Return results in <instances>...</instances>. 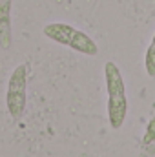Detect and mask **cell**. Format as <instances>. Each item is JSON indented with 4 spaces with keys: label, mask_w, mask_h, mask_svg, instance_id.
I'll list each match as a JSON object with an SVG mask.
<instances>
[{
    "label": "cell",
    "mask_w": 155,
    "mask_h": 157,
    "mask_svg": "<svg viewBox=\"0 0 155 157\" xmlns=\"http://www.w3.org/2000/svg\"><path fill=\"white\" fill-rule=\"evenodd\" d=\"M44 35L46 39L53 40L57 44H62L66 48H71L73 51L93 57L99 53V46L97 42L91 39L88 33L80 31L77 28H73L71 24L66 22H51L44 26Z\"/></svg>",
    "instance_id": "2"
},
{
    "label": "cell",
    "mask_w": 155,
    "mask_h": 157,
    "mask_svg": "<svg viewBox=\"0 0 155 157\" xmlns=\"http://www.w3.org/2000/svg\"><path fill=\"white\" fill-rule=\"evenodd\" d=\"M104 78L108 91V121L113 130H119L128 115V95L122 73L115 62L104 64Z\"/></svg>",
    "instance_id": "1"
},
{
    "label": "cell",
    "mask_w": 155,
    "mask_h": 157,
    "mask_svg": "<svg viewBox=\"0 0 155 157\" xmlns=\"http://www.w3.org/2000/svg\"><path fill=\"white\" fill-rule=\"evenodd\" d=\"M144 68H146L148 77H155V35L146 49V55H144Z\"/></svg>",
    "instance_id": "5"
},
{
    "label": "cell",
    "mask_w": 155,
    "mask_h": 157,
    "mask_svg": "<svg viewBox=\"0 0 155 157\" xmlns=\"http://www.w3.org/2000/svg\"><path fill=\"white\" fill-rule=\"evenodd\" d=\"M11 7H13V0H0V48L2 49H9L13 44Z\"/></svg>",
    "instance_id": "4"
},
{
    "label": "cell",
    "mask_w": 155,
    "mask_h": 157,
    "mask_svg": "<svg viewBox=\"0 0 155 157\" xmlns=\"http://www.w3.org/2000/svg\"><path fill=\"white\" fill-rule=\"evenodd\" d=\"M155 141V117L150 121L148 128H146V133H144V144H150Z\"/></svg>",
    "instance_id": "6"
},
{
    "label": "cell",
    "mask_w": 155,
    "mask_h": 157,
    "mask_svg": "<svg viewBox=\"0 0 155 157\" xmlns=\"http://www.w3.org/2000/svg\"><path fill=\"white\" fill-rule=\"evenodd\" d=\"M26 99H28V66L18 64L7 80L6 90V108L11 119L18 121L26 112Z\"/></svg>",
    "instance_id": "3"
}]
</instances>
